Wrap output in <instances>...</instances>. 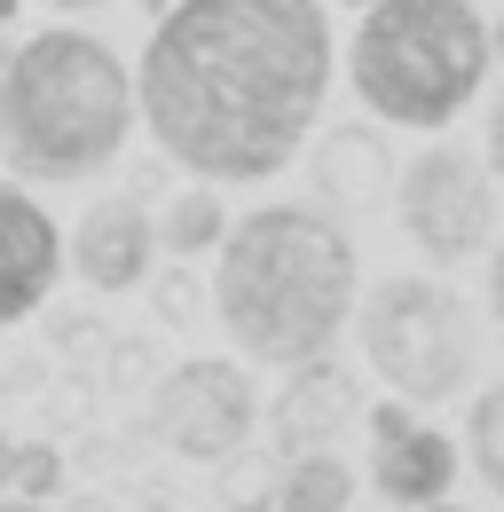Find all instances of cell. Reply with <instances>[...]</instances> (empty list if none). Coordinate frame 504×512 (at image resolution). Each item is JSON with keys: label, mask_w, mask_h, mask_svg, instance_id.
Masks as SVG:
<instances>
[{"label": "cell", "mask_w": 504, "mask_h": 512, "mask_svg": "<svg viewBox=\"0 0 504 512\" xmlns=\"http://www.w3.org/2000/svg\"><path fill=\"white\" fill-rule=\"evenodd\" d=\"M142 119L197 182H268L331 87L323 0H174L142 48Z\"/></svg>", "instance_id": "cell-1"}, {"label": "cell", "mask_w": 504, "mask_h": 512, "mask_svg": "<svg viewBox=\"0 0 504 512\" xmlns=\"http://www.w3.org/2000/svg\"><path fill=\"white\" fill-rule=\"evenodd\" d=\"M213 308L229 339L260 363H315L355 308V245L331 213L260 205L221 237Z\"/></svg>", "instance_id": "cell-2"}, {"label": "cell", "mask_w": 504, "mask_h": 512, "mask_svg": "<svg viewBox=\"0 0 504 512\" xmlns=\"http://www.w3.org/2000/svg\"><path fill=\"white\" fill-rule=\"evenodd\" d=\"M142 87L95 32H32L0 64V158L24 182H87L134 134Z\"/></svg>", "instance_id": "cell-3"}, {"label": "cell", "mask_w": 504, "mask_h": 512, "mask_svg": "<svg viewBox=\"0 0 504 512\" xmlns=\"http://www.w3.org/2000/svg\"><path fill=\"white\" fill-rule=\"evenodd\" d=\"M497 64L489 16L473 0H378L347 48V79L386 127L441 134Z\"/></svg>", "instance_id": "cell-4"}, {"label": "cell", "mask_w": 504, "mask_h": 512, "mask_svg": "<svg viewBox=\"0 0 504 512\" xmlns=\"http://www.w3.org/2000/svg\"><path fill=\"white\" fill-rule=\"evenodd\" d=\"M355 331H363L371 371L394 394H410V402H449L465 386V371H473V316L434 276H386V284H371Z\"/></svg>", "instance_id": "cell-5"}, {"label": "cell", "mask_w": 504, "mask_h": 512, "mask_svg": "<svg viewBox=\"0 0 504 512\" xmlns=\"http://www.w3.org/2000/svg\"><path fill=\"white\" fill-rule=\"evenodd\" d=\"M497 166L457 150V142H434L426 158H410V174H394V221L418 253L434 260H465L497 237Z\"/></svg>", "instance_id": "cell-6"}, {"label": "cell", "mask_w": 504, "mask_h": 512, "mask_svg": "<svg viewBox=\"0 0 504 512\" xmlns=\"http://www.w3.org/2000/svg\"><path fill=\"white\" fill-rule=\"evenodd\" d=\"M252 418H260V394L237 363H182L174 379L158 386V402H150V426H158V442L197 457V465H213V457H237L252 434Z\"/></svg>", "instance_id": "cell-7"}, {"label": "cell", "mask_w": 504, "mask_h": 512, "mask_svg": "<svg viewBox=\"0 0 504 512\" xmlns=\"http://www.w3.org/2000/svg\"><path fill=\"white\" fill-rule=\"evenodd\" d=\"M371 481H378V497L402 512L441 505L449 481H457V442L441 426H426V418H410L402 402H378L371 410Z\"/></svg>", "instance_id": "cell-8"}, {"label": "cell", "mask_w": 504, "mask_h": 512, "mask_svg": "<svg viewBox=\"0 0 504 512\" xmlns=\"http://www.w3.org/2000/svg\"><path fill=\"white\" fill-rule=\"evenodd\" d=\"M63 276V237L56 221L32 205V190L0 182V323L32 316Z\"/></svg>", "instance_id": "cell-9"}, {"label": "cell", "mask_w": 504, "mask_h": 512, "mask_svg": "<svg viewBox=\"0 0 504 512\" xmlns=\"http://www.w3.org/2000/svg\"><path fill=\"white\" fill-rule=\"evenodd\" d=\"M150 245H158L150 213H142L134 197H103V205L79 213V229H71V268H79L95 292H134V284L150 276Z\"/></svg>", "instance_id": "cell-10"}, {"label": "cell", "mask_w": 504, "mask_h": 512, "mask_svg": "<svg viewBox=\"0 0 504 512\" xmlns=\"http://www.w3.org/2000/svg\"><path fill=\"white\" fill-rule=\"evenodd\" d=\"M355 402H363L355 379L331 371L323 355H315V363H292V394L276 402V449H300V457H308V449H331V434L355 418Z\"/></svg>", "instance_id": "cell-11"}, {"label": "cell", "mask_w": 504, "mask_h": 512, "mask_svg": "<svg viewBox=\"0 0 504 512\" xmlns=\"http://www.w3.org/2000/svg\"><path fill=\"white\" fill-rule=\"evenodd\" d=\"M394 182V166H386V142L371 127H331L315 142V190L331 197V205H378V190Z\"/></svg>", "instance_id": "cell-12"}, {"label": "cell", "mask_w": 504, "mask_h": 512, "mask_svg": "<svg viewBox=\"0 0 504 512\" xmlns=\"http://www.w3.org/2000/svg\"><path fill=\"white\" fill-rule=\"evenodd\" d=\"M347 497H355V473H347V457H331V449L292 457L284 481H276V512H347Z\"/></svg>", "instance_id": "cell-13"}, {"label": "cell", "mask_w": 504, "mask_h": 512, "mask_svg": "<svg viewBox=\"0 0 504 512\" xmlns=\"http://www.w3.org/2000/svg\"><path fill=\"white\" fill-rule=\"evenodd\" d=\"M158 237H166L174 253H205V245H221V190H213V182H205V190H182L174 205H166Z\"/></svg>", "instance_id": "cell-14"}, {"label": "cell", "mask_w": 504, "mask_h": 512, "mask_svg": "<svg viewBox=\"0 0 504 512\" xmlns=\"http://www.w3.org/2000/svg\"><path fill=\"white\" fill-rule=\"evenodd\" d=\"M465 442H473V473H481V489H489V497H504V386H489V394L473 402Z\"/></svg>", "instance_id": "cell-15"}, {"label": "cell", "mask_w": 504, "mask_h": 512, "mask_svg": "<svg viewBox=\"0 0 504 512\" xmlns=\"http://www.w3.org/2000/svg\"><path fill=\"white\" fill-rule=\"evenodd\" d=\"M16 489L48 505V497L63 489V457H56V449H40V442H32V449H16Z\"/></svg>", "instance_id": "cell-16"}, {"label": "cell", "mask_w": 504, "mask_h": 512, "mask_svg": "<svg viewBox=\"0 0 504 512\" xmlns=\"http://www.w3.org/2000/svg\"><path fill=\"white\" fill-rule=\"evenodd\" d=\"M489 316H497V331H504V245H497V260H489Z\"/></svg>", "instance_id": "cell-17"}, {"label": "cell", "mask_w": 504, "mask_h": 512, "mask_svg": "<svg viewBox=\"0 0 504 512\" xmlns=\"http://www.w3.org/2000/svg\"><path fill=\"white\" fill-rule=\"evenodd\" d=\"M489 166H497V182H504V95H497V119H489Z\"/></svg>", "instance_id": "cell-18"}, {"label": "cell", "mask_w": 504, "mask_h": 512, "mask_svg": "<svg viewBox=\"0 0 504 512\" xmlns=\"http://www.w3.org/2000/svg\"><path fill=\"white\" fill-rule=\"evenodd\" d=\"M16 489V442H8V426H0V497Z\"/></svg>", "instance_id": "cell-19"}, {"label": "cell", "mask_w": 504, "mask_h": 512, "mask_svg": "<svg viewBox=\"0 0 504 512\" xmlns=\"http://www.w3.org/2000/svg\"><path fill=\"white\" fill-rule=\"evenodd\" d=\"M0 512H48L40 497H0Z\"/></svg>", "instance_id": "cell-20"}, {"label": "cell", "mask_w": 504, "mask_h": 512, "mask_svg": "<svg viewBox=\"0 0 504 512\" xmlns=\"http://www.w3.org/2000/svg\"><path fill=\"white\" fill-rule=\"evenodd\" d=\"M489 40H497V64H504V16H497V24H489Z\"/></svg>", "instance_id": "cell-21"}, {"label": "cell", "mask_w": 504, "mask_h": 512, "mask_svg": "<svg viewBox=\"0 0 504 512\" xmlns=\"http://www.w3.org/2000/svg\"><path fill=\"white\" fill-rule=\"evenodd\" d=\"M48 8H103V0H48Z\"/></svg>", "instance_id": "cell-22"}, {"label": "cell", "mask_w": 504, "mask_h": 512, "mask_svg": "<svg viewBox=\"0 0 504 512\" xmlns=\"http://www.w3.org/2000/svg\"><path fill=\"white\" fill-rule=\"evenodd\" d=\"M418 512H457V505H449V497H441V505H418Z\"/></svg>", "instance_id": "cell-23"}, {"label": "cell", "mask_w": 504, "mask_h": 512, "mask_svg": "<svg viewBox=\"0 0 504 512\" xmlns=\"http://www.w3.org/2000/svg\"><path fill=\"white\" fill-rule=\"evenodd\" d=\"M8 16H16V0H0V24H8Z\"/></svg>", "instance_id": "cell-24"}, {"label": "cell", "mask_w": 504, "mask_h": 512, "mask_svg": "<svg viewBox=\"0 0 504 512\" xmlns=\"http://www.w3.org/2000/svg\"><path fill=\"white\" fill-rule=\"evenodd\" d=\"M347 8H378V0H347Z\"/></svg>", "instance_id": "cell-25"}]
</instances>
